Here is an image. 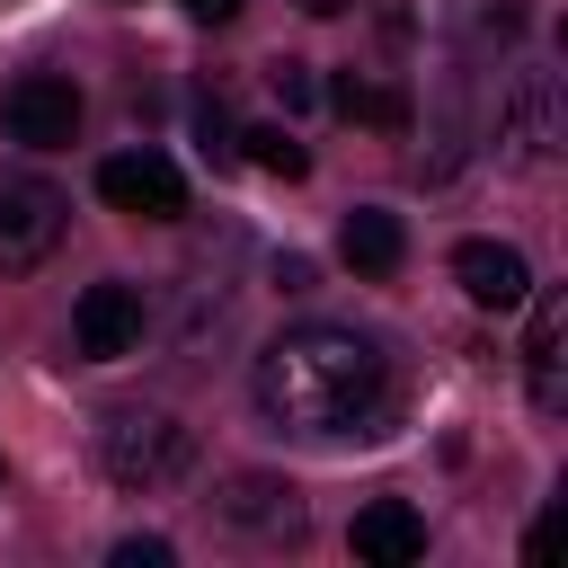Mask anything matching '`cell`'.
<instances>
[{
	"label": "cell",
	"mask_w": 568,
	"mask_h": 568,
	"mask_svg": "<svg viewBox=\"0 0 568 568\" xmlns=\"http://www.w3.org/2000/svg\"><path fill=\"white\" fill-rule=\"evenodd\" d=\"M142 284H124V275H106V284H89L80 302H71V355L80 364H115V355H133L142 346Z\"/></svg>",
	"instance_id": "277c9868"
},
{
	"label": "cell",
	"mask_w": 568,
	"mask_h": 568,
	"mask_svg": "<svg viewBox=\"0 0 568 568\" xmlns=\"http://www.w3.org/2000/svg\"><path fill=\"white\" fill-rule=\"evenodd\" d=\"M195 151H204V160H213V169H231V160H240V133H231V115H222V106H213V98H204V106H195Z\"/></svg>",
	"instance_id": "9a60e30c"
},
{
	"label": "cell",
	"mask_w": 568,
	"mask_h": 568,
	"mask_svg": "<svg viewBox=\"0 0 568 568\" xmlns=\"http://www.w3.org/2000/svg\"><path fill=\"white\" fill-rule=\"evenodd\" d=\"M231 9H240V0H186V18H204V27H222Z\"/></svg>",
	"instance_id": "d6986e66"
},
{
	"label": "cell",
	"mask_w": 568,
	"mask_h": 568,
	"mask_svg": "<svg viewBox=\"0 0 568 568\" xmlns=\"http://www.w3.org/2000/svg\"><path fill=\"white\" fill-rule=\"evenodd\" d=\"M213 515L240 524V532H293V524H302V497H293L284 479H266V470H240V479L213 488Z\"/></svg>",
	"instance_id": "8fae6325"
},
{
	"label": "cell",
	"mask_w": 568,
	"mask_h": 568,
	"mask_svg": "<svg viewBox=\"0 0 568 568\" xmlns=\"http://www.w3.org/2000/svg\"><path fill=\"white\" fill-rule=\"evenodd\" d=\"M532 302V328H524V390L541 417L568 408V293H524Z\"/></svg>",
	"instance_id": "52a82bcc"
},
{
	"label": "cell",
	"mask_w": 568,
	"mask_h": 568,
	"mask_svg": "<svg viewBox=\"0 0 568 568\" xmlns=\"http://www.w3.org/2000/svg\"><path fill=\"white\" fill-rule=\"evenodd\" d=\"M240 160H257L266 178H311V151H302L284 124H248V133H240Z\"/></svg>",
	"instance_id": "5bb4252c"
},
{
	"label": "cell",
	"mask_w": 568,
	"mask_h": 568,
	"mask_svg": "<svg viewBox=\"0 0 568 568\" xmlns=\"http://www.w3.org/2000/svg\"><path fill=\"white\" fill-rule=\"evenodd\" d=\"M266 80H275V98H284V115H293V106H311V98H320V89H311V71H302V62H275V71H266Z\"/></svg>",
	"instance_id": "2e32d148"
},
{
	"label": "cell",
	"mask_w": 568,
	"mask_h": 568,
	"mask_svg": "<svg viewBox=\"0 0 568 568\" xmlns=\"http://www.w3.org/2000/svg\"><path fill=\"white\" fill-rule=\"evenodd\" d=\"M497 142H506V160H515V169H541V160L559 151V89H550V71H524V80L506 89Z\"/></svg>",
	"instance_id": "ba28073f"
},
{
	"label": "cell",
	"mask_w": 568,
	"mask_h": 568,
	"mask_svg": "<svg viewBox=\"0 0 568 568\" xmlns=\"http://www.w3.org/2000/svg\"><path fill=\"white\" fill-rule=\"evenodd\" d=\"M98 195H106L115 213H133V222H178V213H186V178H178L160 151H115V160H98Z\"/></svg>",
	"instance_id": "8992f818"
},
{
	"label": "cell",
	"mask_w": 568,
	"mask_h": 568,
	"mask_svg": "<svg viewBox=\"0 0 568 568\" xmlns=\"http://www.w3.org/2000/svg\"><path fill=\"white\" fill-rule=\"evenodd\" d=\"M71 222V195L44 178V169H0V275H27L53 257Z\"/></svg>",
	"instance_id": "3957f363"
},
{
	"label": "cell",
	"mask_w": 568,
	"mask_h": 568,
	"mask_svg": "<svg viewBox=\"0 0 568 568\" xmlns=\"http://www.w3.org/2000/svg\"><path fill=\"white\" fill-rule=\"evenodd\" d=\"M346 541H355L364 568H408V559H426V515H417L408 497H373Z\"/></svg>",
	"instance_id": "30bf717a"
},
{
	"label": "cell",
	"mask_w": 568,
	"mask_h": 568,
	"mask_svg": "<svg viewBox=\"0 0 568 568\" xmlns=\"http://www.w3.org/2000/svg\"><path fill=\"white\" fill-rule=\"evenodd\" d=\"M337 248H346V266H355V275H390V266L408 257V231H399V213L355 204V213H346V231H337Z\"/></svg>",
	"instance_id": "4fadbf2b"
},
{
	"label": "cell",
	"mask_w": 568,
	"mask_h": 568,
	"mask_svg": "<svg viewBox=\"0 0 568 568\" xmlns=\"http://www.w3.org/2000/svg\"><path fill=\"white\" fill-rule=\"evenodd\" d=\"M328 106H337V115H355V124H373V133H408V124H417L408 89L364 80V71H337V80H328Z\"/></svg>",
	"instance_id": "7c38bea8"
},
{
	"label": "cell",
	"mask_w": 568,
	"mask_h": 568,
	"mask_svg": "<svg viewBox=\"0 0 568 568\" xmlns=\"http://www.w3.org/2000/svg\"><path fill=\"white\" fill-rule=\"evenodd\" d=\"M0 124H9V142H27V151H62V142L80 133V89H71L62 71H27V80H9Z\"/></svg>",
	"instance_id": "5b68a950"
},
{
	"label": "cell",
	"mask_w": 568,
	"mask_h": 568,
	"mask_svg": "<svg viewBox=\"0 0 568 568\" xmlns=\"http://www.w3.org/2000/svg\"><path fill=\"white\" fill-rule=\"evenodd\" d=\"M98 462H106L115 488L160 497V488H178V479L195 470V435H186L169 408H115V417L98 426Z\"/></svg>",
	"instance_id": "7a4b0ae2"
},
{
	"label": "cell",
	"mask_w": 568,
	"mask_h": 568,
	"mask_svg": "<svg viewBox=\"0 0 568 568\" xmlns=\"http://www.w3.org/2000/svg\"><path fill=\"white\" fill-rule=\"evenodd\" d=\"M453 284H462L479 311H524L532 266H524V248H506V240H462V248H453Z\"/></svg>",
	"instance_id": "9c48e42d"
},
{
	"label": "cell",
	"mask_w": 568,
	"mask_h": 568,
	"mask_svg": "<svg viewBox=\"0 0 568 568\" xmlns=\"http://www.w3.org/2000/svg\"><path fill=\"white\" fill-rule=\"evenodd\" d=\"M275 284L284 293H311V257H275Z\"/></svg>",
	"instance_id": "ac0fdd59"
},
{
	"label": "cell",
	"mask_w": 568,
	"mask_h": 568,
	"mask_svg": "<svg viewBox=\"0 0 568 568\" xmlns=\"http://www.w3.org/2000/svg\"><path fill=\"white\" fill-rule=\"evenodd\" d=\"M115 568H169V541L160 532H133V541H115Z\"/></svg>",
	"instance_id": "e0dca14e"
},
{
	"label": "cell",
	"mask_w": 568,
	"mask_h": 568,
	"mask_svg": "<svg viewBox=\"0 0 568 568\" xmlns=\"http://www.w3.org/2000/svg\"><path fill=\"white\" fill-rule=\"evenodd\" d=\"M390 399V373H382V346L355 337V328H284L266 355H257V408L284 426V435H364Z\"/></svg>",
	"instance_id": "6da1fadb"
},
{
	"label": "cell",
	"mask_w": 568,
	"mask_h": 568,
	"mask_svg": "<svg viewBox=\"0 0 568 568\" xmlns=\"http://www.w3.org/2000/svg\"><path fill=\"white\" fill-rule=\"evenodd\" d=\"M302 9H311V18H337V9H346V0H302Z\"/></svg>",
	"instance_id": "ffe728a7"
}]
</instances>
